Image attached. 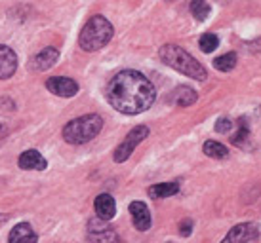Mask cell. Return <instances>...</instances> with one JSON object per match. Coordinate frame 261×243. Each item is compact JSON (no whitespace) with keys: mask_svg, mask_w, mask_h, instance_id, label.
<instances>
[{"mask_svg":"<svg viewBox=\"0 0 261 243\" xmlns=\"http://www.w3.org/2000/svg\"><path fill=\"white\" fill-rule=\"evenodd\" d=\"M113 25L109 19H105L103 15H94L90 17L88 23L82 27L79 36V44L84 51H97L101 50L103 46H107L113 38Z\"/></svg>","mask_w":261,"mask_h":243,"instance_id":"obj_3","label":"cell"},{"mask_svg":"<svg viewBox=\"0 0 261 243\" xmlns=\"http://www.w3.org/2000/svg\"><path fill=\"white\" fill-rule=\"evenodd\" d=\"M179 192V183H160V185H154L149 188V196L152 200H162V198H170L174 194Z\"/></svg>","mask_w":261,"mask_h":243,"instance_id":"obj_16","label":"cell"},{"mask_svg":"<svg viewBox=\"0 0 261 243\" xmlns=\"http://www.w3.org/2000/svg\"><path fill=\"white\" fill-rule=\"evenodd\" d=\"M147 137H149V128L147 126H138V128H134L126 135V139H124L122 143L118 144V148L115 150V162H118V164H122V162H126L128 158L132 156V152L136 150V146H138L139 143H143Z\"/></svg>","mask_w":261,"mask_h":243,"instance_id":"obj_5","label":"cell"},{"mask_svg":"<svg viewBox=\"0 0 261 243\" xmlns=\"http://www.w3.org/2000/svg\"><path fill=\"white\" fill-rule=\"evenodd\" d=\"M103 129V118L99 114H86L74 118L63 128V139L69 144L90 143L94 137L99 135Z\"/></svg>","mask_w":261,"mask_h":243,"instance_id":"obj_4","label":"cell"},{"mask_svg":"<svg viewBox=\"0 0 261 243\" xmlns=\"http://www.w3.org/2000/svg\"><path fill=\"white\" fill-rule=\"evenodd\" d=\"M94 207H95L97 217H99L101 221H111L116 213L115 198H113L111 194H99L94 201Z\"/></svg>","mask_w":261,"mask_h":243,"instance_id":"obj_14","label":"cell"},{"mask_svg":"<svg viewBox=\"0 0 261 243\" xmlns=\"http://www.w3.org/2000/svg\"><path fill=\"white\" fill-rule=\"evenodd\" d=\"M105 97L115 110L128 116L145 112L156 99V89L145 74L138 71H120L109 80Z\"/></svg>","mask_w":261,"mask_h":243,"instance_id":"obj_1","label":"cell"},{"mask_svg":"<svg viewBox=\"0 0 261 243\" xmlns=\"http://www.w3.org/2000/svg\"><path fill=\"white\" fill-rule=\"evenodd\" d=\"M17 71V55L12 48L0 44V80L12 78Z\"/></svg>","mask_w":261,"mask_h":243,"instance_id":"obj_10","label":"cell"},{"mask_svg":"<svg viewBox=\"0 0 261 243\" xmlns=\"http://www.w3.org/2000/svg\"><path fill=\"white\" fill-rule=\"evenodd\" d=\"M198 46H200V50H202L204 53H212V51L219 46L218 35H214V33H206V35H202L200 36V40H198Z\"/></svg>","mask_w":261,"mask_h":243,"instance_id":"obj_21","label":"cell"},{"mask_svg":"<svg viewBox=\"0 0 261 243\" xmlns=\"http://www.w3.org/2000/svg\"><path fill=\"white\" fill-rule=\"evenodd\" d=\"M38 236L37 232L33 230L29 222H19L15 224L10 236H8V243H37Z\"/></svg>","mask_w":261,"mask_h":243,"instance_id":"obj_13","label":"cell"},{"mask_svg":"<svg viewBox=\"0 0 261 243\" xmlns=\"http://www.w3.org/2000/svg\"><path fill=\"white\" fill-rule=\"evenodd\" d=\"M189 10H191V14H193V17H195L196 21H206L212 12L210 4L206 0H193Z\"/></svg>","mask_w":261,"mask_h":243,"instance_id":"obj_18","label":"cell"},{"mask_svg":"<svg viewBox=\"0 0 261 243\" xmlns=\"http://www.w3.org/2000/svg\"><path fill=\"white\" fill-rule=\"evenodd\" d=\"M58 59H59V50L48 46V48L40 50L35 57L31 59V71H35V72L48 71V69H51L54 65L58 63Z\"/></svg>","mask_w":261,"mask_h":243,"instance_id":"obj_9","label":"cell"},{"mask_svg":"<svg viewBox=\"0 0 261 243\" xmlns=\"http://www.w3.org/2000/svg\"><path fill=\"white\" fill-rule=\"evenodd\" d=\"M130 213H132L134 226L139 232H147V230L151 228V213H149V207H147L143 201H132Z\"/></svg>","mask_w":261,"mask_h":243,"instance_id":"obj_11","label":"cell"},{"mask_svg":"<svg viewBox=\"0 0 261 243\" xmlns=\"http://www.w3.org/2000/svg\"><path fill=\"white\" fill-rule=\"evenodd\" d=\"M191 232H193V221H191V219H185V221L179 224V234L187 237V236H191Z\"/></svg>","mask_w":261,"mask_h":243,"instance_id":"obj_23","label":"cell"},{"mask_svg":"<svg viewBox=\"0 0 261 243\" xmlns=\"http://www.w3.org/2000/svg\"><path fill=\"white\" fill-rule=\"evenodd\" d=\"M248 139H250V128H248V122L244 118H240L237 122V133L231 137L232 144H237V146H244Z\"/></svg>","mask_w":261,"mask_h":243,"instance_id":"obj_19","label":"cell"},{"mask_svg":"<svg viewBox=\"0 0 261 243\" xmlns=\"http://www.w3.org/2000/svg\"><path fill=\"white\" fill-rule=\"evenodd\" d=\"M159 55L168 67H172L174 71L181 72V74H185L189 78L198 80V82H204V80L208 78V72H206V69H204L202 65L198 63L189 51H185L183 48L175 46V44L162 46Z\"/></svg>","mask_w":261,"mask_h":243,"instance_id":"obj_2","label":"cell"},{"mask_svg":"<svg viewBox=\"0 0 261 243\" xmlns=\"http://www.w3.org/2000/svg\"><path fill=\"white\" fill-rule=\"evenodd\" d=\"M202 150L206 156L210 158H216V160H223V158L229 156V150H227V146L218 141H206L202 146Z\"/></svg>","mask_w":261,"mask_h":243,"instance_id":"obj_17","label":"cell"},{"mask_svg":"<svg viewBox=\"0 0 261 243\" xmlns=\"http://www.w3.org/2000/svg\"><path fill=\"white\" fill-rule=\"evenodd\" d=\"M196 99H198L196 92L189 86L175 87L174 92H172V97H170V101H172L174 105H177V107H191V105L196 103Z\"/></svg>","mask_w":261,"mask_h":243,"instance_id":"obj_15","label":"cell"},{"mask_svg":"<svg viewBox=\"0 0 261 243\" xmlns=\"http://www.w3.org/2000/svg\"><path fill=\"white\" fill-rule=\"evenodd\" d=\"M257 236H259V230L254 222H242V224L232 226L221 243H250L257 239Z\"/></svg>","mask_w":261,"mask_h":243,"instance_id":"obj_7","label":"cell"},{"mask_svg":"<svg viewBox=\"0 0 261 243\" xmlns=\"http://www.w3.org/2000/svg\"><path fill=\"white\" fill-rule=\"evenodd\" d=\"M46 87L58 97H73L79 93V84L67 76H54L46 82Z\"/></svg>","mask_w":261,"mask_h":243,"instance_id":"obj_8","label":"cell"},{"mask_svg":"<svg viewBox=\"0 0 261 243\" xmlns=\"http://www.w3.org/2000/svg\"><path fill=\"white\" fill-rule=\"evenodd\" d=\"M17 164H19V167L25 169V171H44L48 162L44 160L40 152L31 148V150H25L21 156H19Z\"/></svg>","mask_w":261,"mask_h":243,"instance_id":"obj_12","label":"cell"},{"mask_svg":"<svg viewBox=\"0 0 261 243\" xmlns=\"http://www.w3.org/2000/svg\"><path fill=\"white\" fill-rule=\"evenodd\" d=\"M88 239L90 243H120V236L107 221L90 219L88 221Z\"/></svg>","mask_w":261,"mask_h":243,"instance_id":"obj_6","label":"cell"},{"mask_svg":"<svg viewBox=\"0 0 261 243\" xmlns=\"http://www.w3.org/2000/svg\"><path fill=\"white\" fill-rule=\"evenodd\" d=\"M214 67H216L218 71H221V72L232 71V69L237 67V53L229 51V53H225V55H219V57H216V59H214Z\"/></svg>","mask_w":261,"mask_h":243,"instance_id":"obj_20","label":"cell"},{"mask_svg":"<svg viewBox=\"0 0 261 243\" xmlns=\"http://www.w3.org/2000/svg\"><path fill=\"white\" fill-rule=\"evenodd\" d=\"M232 126H234L232 120H229V118H219V120L216 122V131H218V133H229L232 129Z\"/></svg>","mask_w":261,"mask_h":243,"instance_id":"obj_22","label":"cell"}]
</instances>
